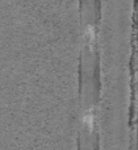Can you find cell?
<instances>
[{
    "label": "cell",
    "mask_w": 138,
    "mask_h": 150,
    "mask_svg": "<svg viewBox=\"0 0 138 150\" xmlns=\"http://www.w3.org/2000/svg\"><path fill=\"white\" fill-rule=\"evenodd\" d=\"M86 37L88 38L89 42H92L95 40V28H94V25H87V28H86Z\"/></svg>",
    "instance_id": "cell-2"
},
{
    "label": "cell",
    "mask_w": 138,
    "mask_h": 150,
    "mask_svg": "<svg viewBox=\"0 0 138 150\" xmlns=\"http://www.w3.org/2000/svg\"><path fill=\"white\" fill-rule=\"evenodd\" d=\"M83 122L84 125H87V127L89 128V129H92V127H94V122H95V113H94V109L89 108L88 111L84 112L83 115Z\"/></svg>",
    "instance_id": "cell-1"
}]
</instances>
